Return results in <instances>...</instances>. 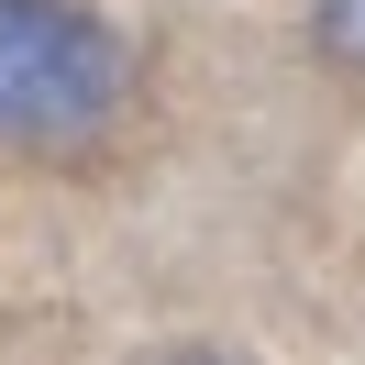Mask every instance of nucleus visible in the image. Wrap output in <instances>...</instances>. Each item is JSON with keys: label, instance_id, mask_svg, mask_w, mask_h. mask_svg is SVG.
<instances>
[{"label": "nucleus", "instance_id": "f257e3e1", "mask_svg": "<svg viewBox=\"0 0 365 365\" xmlns=\"http://www.w3.org/2000/svg\"><path fill=\"white\" fill-rule=\"evenodd\" d=\"M122 111V45L67 0H0V133L78 144Z\"/></svg>", "mask_w": 365, "mask_h": 365}, {"label": "nucleus", "instance_id": "f03ea898", "mask_svg": "<svg viewBox=\"0 0 365 365\" xmlns=\"http://www.w3.org/2000/svg\"><path fill=\"white\" fill-rule=\"evenodd\" d=\"M321 56L332 67H365V0H321Z\"/></svg>", "mask_w": 365, "mask_h": 365}, {"label": "nucleus", "instance_id": "7ed1b4c3", "mask_svg": "<svg viewBox=\"0 0 365 365\" xmlns=\"http://www.w3.org/2000/svg\"><path fill=\"white\" fill-rule=\"evenodd\" d=\"M166 365H232V354H166Z\"/></svg>", "mask_w": 365, "mask_h": 365}]
</instances>
